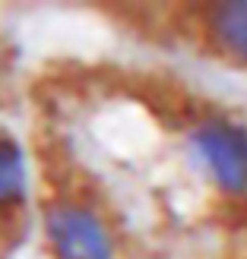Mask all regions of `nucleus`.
<instances>
[{
    "mask_svg": "<svg viewBox=\"0 0 247 259\" xmlns=\"http://www.w3.org/2000/svg\"><path fill=\"white\" fill-rule=\"evenodd\" d=\"M190 146L219 190L228 193V196H244L247 193V126L228 117L203 120L190 133Z\"/></svg>",
    "mask_w": 247,
    "mask_h": 259,
    "instance_id": "obj_1",
    "label": "nucleus"
},
{
    "mask_svg": "<svg viewBox=\"0 0 247 259\" xmlns=\"http://www.w3.org/2000/svg\"><path fill=\"white\" fill-rule=\"evenodd\" d=\"M57 259H114V240L101 218L80 202H57L45 215Z\"/></svg>",
    "mask_w": 247,
    "mask_h": 259,
    "instance_id": "obj_2",
    "label": "nucleus"
},
{
    "mask_svg": "<svg viewBox=\"0 0 247 259\" xmlns=\"http://www.w3.org/2000/svg\"><path fill=\"white\" fill-rule=\"evenodd\" d=\"M209 32L231 57L247 63V0H228L209 10Z\"/></svg>",
    "mask_w": 247,
    "mask_h": 259,
    "instance_id": "obj_3",
    "label": "nucleus"
},
{
    "mask_svg": "<svg viewBox=\"0 0 247 259\" xmlns=\"http://www.w3.org/2000/svg\"><path fill=\"white\" fill-rule=\"evenodd\" d=\"M25 155L16 139L0 136V205H19L25 199Z\"/></svg>",
    "mask_w": 247,
    "mask_h": 259,
    "instance_id": "obj_4",
    "label": "nucleus"
}]
</instances>
